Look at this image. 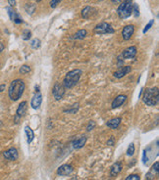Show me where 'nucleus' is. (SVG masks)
<instances>
[{"label":"nucleus","mask_w":159,"mask_h":180,"mask_svg":"<svg viewBox=\"0 0 159 180\" xmlns=\"http://www.w3.org/2000/svg\"><path fill=\"white\" fill-rule=\"evenodd\" d=\"M25 83L22 79L13 80L8 90V95L12 101H18L25 91Z\"/></svg>","instance_id":"1"},{"label":"nucleus","mask_w":159,"mask_h":180,"mask_svg":"<svg viewBox=\"0 0 159 180\" xmlns=\"http://www.w3.org/2000/svg\"><path fill=\"white\" fill-rule=\"evenodd\" d=\"M142 100H144L145 104L150 107H154L157 106L159 103V90L158 87H152V88H147L144 91V95H142Z\"/></svg>","instance_id":"2"},{"label":"nucleus","mask_w":159,"mask_h":180,"mask_svg":"<svg viewBox=\"0 0 159 180\" xmlns=\"http://www.w3.org/2000/svg\"><path fill=\"white\" fill-rule=\"evenodd\" d=\"M82 75H83L82 70L76 69V70L70 71L65 76L64 79H63V86H64L65 88H68V89L73 88L79 82V80H80V78H81Z\"/></svg>","instance_id":"3"},{"label":"nucleus","mask_w":159,"mask_h":180,"mask_svg":"<svg viewBox=\"0 0 159 180\" xmlns=\"http://www.w3.org/2000/svg\"><path fill=\"white\" fill-rule=\"evenodd\" d=\"M117 14L120 19H127L133 14V1L132 0H125L121 2L117 9Z\"/></svg>","instance_id":"4"},{"label":"nucleus","mask_w":159,"mask_h":180,"mask_svg":"<svg viewBox=\"0 0 159 180\" xmlns=\"http://www.w3.org/2000/svg\"><path fill=\"white\" fill-rule=\"evenodd\" d=\"M94 34L102 35V34H114L115 30L112 28L110 24L106 23V22H102L100 24H98L97 26H95L94 29Z\"/></svg>","instance_id":"5"},{"label":"nucleus","mask_w":159,"mask_h":180,"mask_svg":"<svg viewBox=\"0 0 159 180\" xmlns=\"http://www.w3.org/2000/svg\"><path fill=\"white\" fill-rule=\"evenodd\" d=\"M65 87L63 86V84L59 83V82H56L54 84V87H53V90H52V94H53V97L55 98V100H61L63 96L65 95Z\"/></svg>","instance_id":"6"},{"label":"nucleus","mask_w":159,"mask_h":180,"mask_svg":"<svg viewBox=\"0 0 159 180\" xmlns=\"http://www.w3.org/2000/svg\"><path fill=\"white\" fill-rule=\"evenodd\" d=\"M27 105H28V104H27L26 101H23V102H21L20 105L18 106L17 112H16V118H15L16 122H18V120L26 114L27 108H28V106H27Z\"/></svg>","instance_id":"7"},{"label":"nucleus","mask_w":159,"mask_h":180,"mask_svg":"<svg viewBox=\"0 0 159 180\" xmlns=\"http://www.w3.org/2000/svg\"><path fill=\"white\" fill-rule=\"evenodd\" d=\"M41 102H42V95L38 90V91H36V93L34 95V97L31 98V101H30L31 108L35 109V110H37L39 107H41Z\"/></svg>","instance_id":"8"},{"label":"nucleus","mask_w":159,"mask_h":180,"mask_svg":"<svg viewBox=\"0 0 159 180\" xmlns=\"http://www.w3.org/2000/svg\"><path fill=\"white\" fill-rule=\"evenodd\" d=\"M138 53L137 47L136 46H130L128 48H126L122 53V57L124 59H133L136 57Z\"/></svg>","instance_id":"9"},{"label":"nucleus","mask_w":159,"mask_h":180,"mask_svg":"<svg viewBox=\"0 0 159 180\" xmlns=\"http://www.w3.org/2000/svg\"><path fill=\"white\" fill-rule=\"evenodd\" d=\"M73 167L71 165H62L57 169V174L60 176H67L73 172Z\"/></svg>","instance_id":"10"},{"label":"nucleus","mask_w":159,"mask_h":180,"mask_svg":"<svg viewBox=\"0 0 159 180\" xmlns=\"http://www.w3.org/2000/svg\"><path fill=\"white\" fill-rule=\"evenodd\" d=\"M6 10H7L8 15H9L10 20H11L12 22H14L15 24H22V23H23L22 18L17 14V12H16L11 6H10V7H7Z\"/></svg>","instance_id":"11"},{"label":"nucleus","mask_w":159,"mask_h":180,"mask_svg":"<svg viewBox=\"0 0 159 180\" xmlns=\"http://www.w3.org/2000/svg\"><path fill=\"white\" fill-rule=\"evenodd\" d=\"M3 156L8 161H16L19 157V154L16 148H10L9 150L3 152Z\"/></svg>","instance_id":"12"},{"label":"nucleus","mask_w":159,"mask_h":180,"mask_svg":"<svg viewBox=\"0 0 159 180\" xmlns=\"http://www.w3.org/2000/svg\"><path fill=\"white\" fill-rule=\"evenodd\" d=\"M134 32V27L133 24H128V26L124 27L123 30H122V37L124 40H129L131 39V37L133 36Z\"/></svg>","instance_id":"13"},{"label":"nucleus","mask_w":159,"mask_h":180,"mask_svg":"<svg viewBox=\"0 0 159 180\" xmlns=\"http://www.w3.org/2000/svg\"><path fill=\"white\" fill-rule=\"evenodd\" d=\"M131 71H132L131 66H125V67L120 68L118 71H116L113 73V76H114V77H116V78H122V77H125L126 75H128L129 72H131Z\"/></svg>","instance_id":"14"},{"label":"nucleus","mask_w":159,"mask_h":180,"mask_svg":"<svg viewBox=\"0 0 159 180\" xmlns=\"http://www.w3.org/2000/svg\"><path fill=\"white\" fill-rule=\"evenodd\" d=\"M126 100H127V96L126 95H123V94L118 95L114 99V101L112 102V105H111V106H112L113 109L119 108L120 106H122L126 102Z\"/></svg>","instance_id":"15"},{"label":"nucleus","mask_w":159,"mask_h":180,"mask_svg":"<svg viewBox=\"0 0 159 180\" xmlns=\"http://www.w3.org/2000/svg\"><path fill=\"white\" fill-rule=\"evenodd\" d=\"M158 166H159V162L156 161L154 165L151 167V168L149 169V171H148L146 176H145L147 180H153L154 177L157 175V173H158Z\"/></svg>","instance_id":"16"},{"label":"nucleus","mask_w":159,"mask_h":180,"mask_svg":"<svg viewBox=\"0 0 159 180\" xmlns=\"http://www.w3.org/2000/svg\"><path fill=\"white\" fill-rule=\"evenodd\" d=\"M86 140H87V138L85 136H82V137H80L78 139H76V140L73 142V147H74V149H81L83 148V147L85 145L86 143Z\"/></svg>","instance_id":"17"},{"label":"nucleus","mask_w":159,"mask_h":180,"mask_svg":"<svg viewBox=\"0 0 159 180\" xmlns=\"http://www.w3.org/2000/svg\"><path fill=\"white\" fill-rule=\"evenodd\" d=\"M122 170V165L121 162H115L114 165H112V167H111L110 168V175L111 176H116L118 175L119 173L121 172Z\"/></svg>","instance_id":"18"},{"label":"nucleus","mask_w":159,"mask_h":180,"mask_svg":"<svg viewBox=\"0 0 159 180\" xmlns=\"http://www.w3.org/2000/svg\"><path fill=\"white\" fill-rule=\"evenodd\" d=\"M121 120L122 119L121 118H115V119H110L109 121L106 122V125L110 128H112V129H116L119 127V125H120L121 124Z\"/></svg>","instance_id":"19"},{"label":"nucleus","mask_w":159,"mask_h":180,"mask_svg":"<svg viewBox=\"0 0 159 180\" xmlns=\"http://www.w3.org/2000/svg\"><path fill=\"white\" fill-rule=\"evenodd\" d=\"M25 133H26V136H27V142L28 144H30L33 142L34 138H35V133H34V130L31 129L30 126H26L25 127Z\"/></svg>","instance_id":"20"},{"label":"nucleus","mask_w":159,"mask_h":180,"mask_svg":"<svg viewBox=\"0 0 159 180\" xmlns=\"http://www.w3.org/2000/svg\"><path fill=\"white\" fill-rule=\"evenodd\" d=\"M94 9L92 7H90V6H86V7H85L84 9L82 10V17L84 18V19H90V16H92V11H93Z\"/></svg>","instance_id":"21"},{"label":"nucleus","mask_w":159,"mask_h":180,"mask_svg":"<svg viewBox=\"0 0 159 180\" xmlns=\"http://www.w3.org/2000/svg\"><path fill=\"white\" fill-rule=\"evenodd\" d=\"M86 34H87L86 29H80L74 34L73 38L74 39H84L86 36Z\"/></svg>","instance_id":"22"},{"label":"nucleus","mask_w":159,"mask_h":180,"mask_svg":"<svg viewBox=\"0 0 159 180\" xmlns=\"http://www.w3.org/2000/svg\"><path fill=\"white\" fill-rule=\"evenodd\" d=\"M25 9H26V11H27L28 14L33 15L34 12H35V10H36V6H35L34 4H31V3H29V4H27V5L25 6Z\"/></svg>","instance_id":"23"},{"label":"nucleus","mask_w":159,"mask_h":180,"mask_svg":"<svg viewBox=\"0 0 159 180\" xmlns=\"http://www.w3.org/2000/svg\"><path fill=\"white\" fill-rule=\"evenodd\" d=\"M41 40H39L38 38H35L31 40V42H30V46L31 48H34V49H38L39 47H41Z\"/></svg>","instance_id":"24"},{"label":"nucleus","mask_w":159,"mask_h":180,"mask_svg":"<svg viewBox=\"0 0 159 180\" xmlns=\"http://www.w3.org/2000/svg\"><path fill=\"white\" fill-rule=\"evenodd\" d=\"M19 71L21 75H27V73H29L30 71V67L28 66V65H23V66L20 68Z\"/></svg>","instance_id":"25"},{"label":"nucleus","mask_w":159,"mask_h":180,"mask_svg":"<svg viewBox=\"0 0 159 180\" xmlns=\"http://www.w3.org/2000/svg\"><path fill=\"white\" fill-rule=\"evenodd\" d=\"M30 37H31V31L30 30H29V29H25L23 31V34H22V38L24 39V40H29V39H30Z\"/></svg>","instance_id":"26"},{"label":"nucleus","mask_w":159,"mask_h":180,"mask_svg":"<svg viewBox=\"0 0 159 180\" xmlns=\"http://www.w3.org/2000/svg\"><path fill=\"white\" fill-rule=\"evenodd\" d=\"M134 150H136V148H134V143H131L128 150H127V156H133L134 153Z\"/></svg>","instance_id":"27"},{"label":"nucleus","mask_w":159,"mask_h":180,"mask_svg":"<svg viewBox=\"0 0 159 180\" xmlns=\"http://www.w3.org/2000/svg\"><path fill=\"white\" fill-rule=\"evenodd\" d=\"M133 13L134 17H139L140 16V8L138 4H133Z\"/></svg>","instance_id":"28"},{"label":"nucleus","mask_w":159,"mask_h":180,"mask_svg":"<svg viewBox=\"0 0 159 180\" xmlns=\"http://www.w3.org/2000/svg\"><path fill=\"white\" fill-rule=\"evenodd\" d=\"M153 24H154V20H151V21H150V22L146 24L145 28L144 29V34H146V31H148V30L150 29V28L153 26Z\"/></svg>","instance_id":"29"},{"label":"nucleus","mask_w":159,"mask_h":180,"mask_svg":"<svg viewBox=\"0 0 159 180\" xmlns=\"http://www.w3.org/2000/svg\"><path fill=\"white\" fill-rule=\"evenodd\" d=\"M94 127H95V122L92 121V120H90V121L89 122V124H87V126H86V130H87V131H91V130H92Z\"/></svg>","instance_id":"30"},{"label":"nucleus","mask_w":159,"mask_h":180,"mask_svg":"<svg viewBox=\"0 0 159 180\" xmlns=\"http://www.w3.org/2000/svg\"><path fill=\"white\" fill-rule=\"evenodd\" d=\"M140 175L138 174H131L126 178V180H140Z\"/></svg>","instance_id":"31"},{"label":"nucleus","mask_w":159,"mask_h":180,"mask_svg":"<svg viewBox=\"0 0 159 180\" xmlns=\"http://www.w3.org/2000/svg\"><path fill=\"white\" fill-rule=\"evenodd\" d=\"M61 1H62V0H51V1H50V7L55 8Z\"/></svg>","instance_id":"32"},{"label":"nucleus","mask_w":159,"mask_h":180,"mask_svg":"<svg viewBox=\"0 0 159 180\" xmlns=\"http://www.w3.org/2000/svg\"><path fill=\"white\" fill-rule=\"evenodd\" d=\"M16 2H17V1H16V0H8V3L10 4V6H11V7L16 6Z\"/></svg>","instance_id":"33"},{"label":"nucleus","mask_w":159,"mask_h":180,"mask_svg":"<svg viewBox=\"0 0 159 180\" xmlns=\"http://www.w3.org/2000/svg\"><path fill=\"white\" fill-rule=\"evenodd\" d=\"M107 144H108V145H111V146H112V145L114 144V142H113V139L111 138L110 140H108V141H107Z\"/></svg>","instance_id":"34"},{"label":"nucleus","mask_w":159,"mask_h":180,"mask_svg":"<svg viewBox=\"0 0 159 180\" xmlns=\"http://www.w3.org/2000/svg\"><path fill=\"white\" fill-rule=\"evenodd\" d=\"M4 89H5V84H1V85H0V92L4 91Z\"/></svg>","instance_id":"35"},{"label":"nucleus","mask_w":159,"mask_h":180,"mask_svg":"<svg viewBox=\"0 0 159 180\" xmlns=\"http://www.w3.org/2000/svg\"><path fill=\"white\" fill-rule=\"evenodd\" d=\"M123 1H125V0H112V2H114V3H119V2H123Z\"/></svg>","instance_id":"36"},{"label":"nucleus","mask_w":159,"mask_h":180,"mask_svg":"<svg viewBox=\"0 0 159 180\" xmlns=\"http://www.w3.org/2000/svg\"><path fill=\"white\" fill-rule=\"evenodd\" d=\"M41 1H42V0H36V2H41Z\"/></svg>","instance_id":"37"}]
</instances>
